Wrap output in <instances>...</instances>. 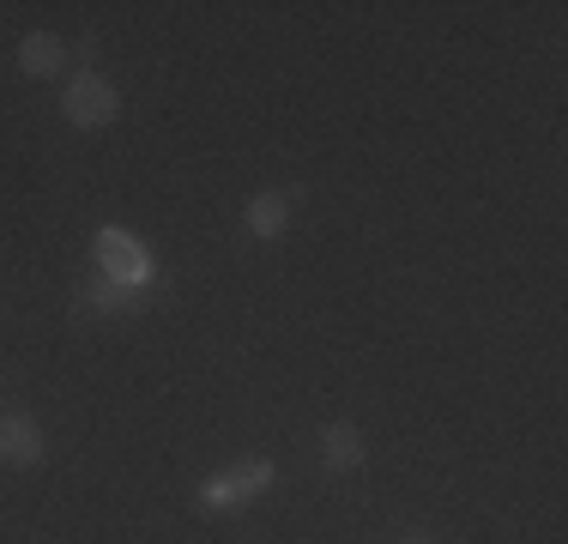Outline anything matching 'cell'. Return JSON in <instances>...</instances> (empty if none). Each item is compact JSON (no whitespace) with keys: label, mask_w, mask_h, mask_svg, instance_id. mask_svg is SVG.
<instances>
[{"label":"cell","mask_w":568,"mask_h":544,"mask_svg":"<svg viewBox=\"0 0 568 544\" xmlns=\"http://www.w3.org/2000/svg\"><path fill=\"white\" fill-rule=\"evenodd\" d=\"M266 484H273V460H242V466H230V472H219V478L200 484V508L206 514L242 508V502H254Z\"/></svg>","instance_id":"1"},{"label":"cell","mask_w":568,"mask_h":544,"mask_svg":"<svg viewBox=\"0 0 568 544\" xmlns=\"http://www.w3.org/2000/svg\"><path fill=\"white\" fill-rule=\"evenodd\" d=\"M61 109H67V121H73V128H91V133H98V128H110V121L121 115V98H115L110 79L79 73V79H67Z\"/></svg>","instance_id":"2"},{"label":"cell","mask_w":568,"mask_h":544,"mask_svg":"<svg viewBox=\"0 0 568 544\" xmlns=\"http://www.w3.org/2000/svg\"><path fill=\"white\" fill-rule=\"evenodd\" d=\"M98 266H103V279H115V284H152V254H145V242L140 236H128V230H98Z\"/></svg>","instance_id":"3"},{"label":"cell","mask_w":568,"mask_h":544,"mask_svg":"<svg viewBox=\"0 0 568 544\" xmlns=\"http://www.w3.org/2000/svg\"><path fill=\"white\" fill-rule=\"evenodd\" d=\"M0 460H7V466H37V460H43V430H37V417H24V412L0 417Z\"/></svg>","instance_id":"4"},{"label":"cell","mask_w":568,"mask_h":544,"mask_svg":"<svg viewBox=\"0 0 568 544\" xmlns=\"http://www.w3.org/2000/svg\"><path fill=\"white\" fill-rule=\"evenodd\" d=\"M19 67L31 79H55L61 67H67V43H61V37H49V31H31L19 43Z\"/></svg>","instance_id":"5"},{"label":"cell","mask_w":568,"mask_h":544,"mask_svg":"<svg viewBox=\"0 0 568 544\" xmlns=\"http://www.w3.org/2000/svg\"><path fill=\"white\" fill-rule=\"evenodd\" d=\"M321 454H327V466L351 472V466H363V435L351 430V424H327V435H321Z\"/></svg>","instance_id":"6"},{"label":"cell","mask_w":568,"mask_h":544,"mask_svg":"<svg viewBox=\"0 0 568 544\" xmlns=\"http://www.w3.org/2000/svg\"><path fill=\"white\" fill-rule=\"evenodd\" d=\"M284 224H291V194H261V200H248V230H254V236H278Z\"/></svg>","instance_id":"7"},{"label":"cell","mask_w":568,"mask_h":544,"mask_svg":"<svg viewBox=\"0 0 568 544\" xmlns=\"http://www.w3.org/2000/svg\"><path fill=\"white\" fill-rule=\"evenodd\" d=\"M133 303H140V291H133V284H115V279L85 284V309H98V315H121V309H133Z\"/></svg>","instance_id":"8"},{"label":"cell","mask_w":568,"mask_h":544,"mask_svg":"<svg viewBox=\"0 0 568 544\" xmlns=\"http://www.w3.org/2000/svg\"><path fill=\"white\" fill-rule=\"evenodd\" d=\"M405 544H436V538H424V533H417V538H405Z\"/></svg>","instance_id":"9"}]
</instances>
